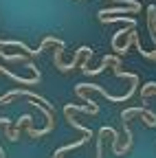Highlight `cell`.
<instances>
[{"mask_svg":"<svg viewBox=\"0 0 156 158\" xmlns=\"http://www.w3.org/2000/svg\"><path fill=\"white\" fill-rule=\"evenodd\" d=\"M51 44H55V46H66L64 40H55V37H46L37 48H31V46H27L24 42H18V40H0V46H2V48H5V46H15V48L29 53V55H40V53H42L46 46H51Z\"/></svg>","mask_w":156,"mask_h":158,"instance_id":"6da1fadb","label":"cell"},{"mask_svg":"<svg viewBox=\"0 0 156 158\" xmlns=\"http://www.w3.org/2000/svg\"><path fill=\"white\" fill-rule=\"evenodd\" d=\"M154 94H156V81H147L141 90V97L147 99V97H154Z\"/></svg>","mask_w":156,"mask_h":158,"instance_id":"7a4b0ae2","label":"cell"},{"mask_svg":"<svg viewBox=\"0 0 156 158\" xmlns=\"http://www.w3.org/2000/svg\"><path fill=\"white\" fill-rule=\"evenodd\" d=\"M0 57H2L5 62H27L22 55H7V53H2V51H0Z\"/></svg>","mask_w":156,"mask_h":158,"instance_id":"3957f363","label":"cell"}]
</instances>
